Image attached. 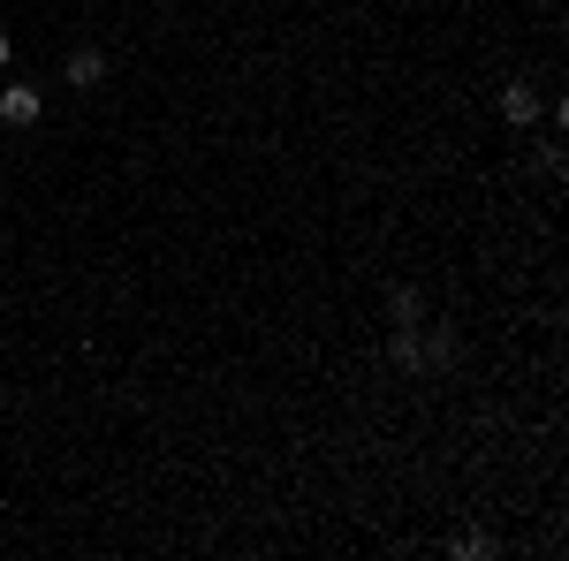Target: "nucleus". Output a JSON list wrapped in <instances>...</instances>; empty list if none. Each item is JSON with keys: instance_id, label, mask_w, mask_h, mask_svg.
Returning a JSON list of instances; mask_svg holds the SVG:
<instances>
[{"instance_id": "f257e3e1", "label": "nucleus", "mask_w": 569, "mask_h": 561, "mask_svg": "<svg viewBox=\"0 0 569 561\" xmlns=\"http://www.w3.org/2000/svg\"><path fill=\"white\" fill-rule=\"evenodd\" d=\"M61 77H69V84H77V91H99V84H107V53H99V46H77Z\"/></svg>"}, {"instance_id": "f03ea898", "label": "nucleus", "mask_w": 569, "mask_h": 561, "mask_svg": "<svg viewBox=\"0 0 569 561\" xmlns=\"http://www.w3.org/2000/svg\"><path fill=\"white\" fill-rule=\"evenodd\" d=\"M0 122H8V130H31V122H39V91L8 84V91H0Z\"/></svg>"}, {"instance_id": "7ed1b4c3", "label": "nucleus", "mask_w": 569, "mask_h": 561, "mask_svg": "<svg viewBox=\"0 0 569 561\" xmlns=\"http://www.w3.org/2000/svg\"><path fill=\"white\" fill-rule=\"evenodd\" d=\"M501 114H509L517 130H531V122H539V91H531V84H509V91H501Z\"/></svg>"}, {"instance_id": "20e7f679", "label": "nucleus", "mask_w": 569, "mask_h": 561, "mask_svg": "<svg viewBox=\"0 0 569 561\" xmlns=\"http://www.w3.org/2000/svg\"><path fill=\"white\" fill-rule=\"evenodd\" d=\"M395 364L402 372H426V334L418 327H395Z\"/></svg>"}, {"instance_id": "39448f33", "label": "nucleus", "mask_w": 569, "mask_h": 561, "mask_svg": "<svg viewBox=\"0 0 569 561\" xmlns=\"http://www.w3.org/2000/svg\"><path fill=\"white\" fill-rule=\"evenodd\" d=\"M388 311H395V327H418V319H426V297H418V289H395Z\"/></svg>"}, {"instance_id": "423d86ee", "label": "nucleus", "mask_w": 569, "mask_h": 561, "mask_svg": "<svg viewBox=\"0 0 569 561\" xmlns=\"http://www.w3.org/2000/svg\"><path fill=\"white\" fill-rule=\"evenodd\" d=\"M440 364H456V334H448V327L426 334V372H440Z\"/></svg>"}, {"instance_id": "0eeeda50", "label": "nucleus", "mask_w": 569, "mask_h": 561, "mask_svg": "<svg viewBox=\"0 0 569 561\" xmlns=\"http://www.w3.org/2000/svg\"><path fill=\"white\" fill-rule=\"evenodd\" d=\"M8 53H16V39H8V31H0V69H8Z\"/></svg>"}]
</instances>
